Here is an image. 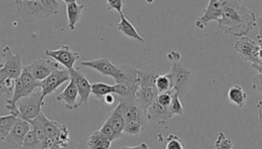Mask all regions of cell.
Masks as SVG:
<instances>
[{
	"label": "cell",
	"instance_id": "12",
	"mask_svg": "<svg viewBox=\"0 0 262 149\" xmlns=\"http://www.w3.org/2000/svg\"><path fill=\"white\" fill-rule=\"evenodd\" d=\"M2 56L4 58V63L2 64L1 67L8 75V77L15 80L20 77L24 67L21 56L19 54H14L9 46H5L3 48Z\"/></svg>",
	"mask_w": 262,
	"mask_h": 149
},
{
	"label": "cell",
	"instance_id": "16",
	"mask_svg": "<svg viewBox=\"0 0 262 149\" xmlns=\"http://www.w3.org/2000/svg\"><path fill=\"white\" fill-rule=\"evenodd\" d=\"M223 4L219 0H209L207 7L203 11L202 16L196 19L195 25L196 28L203 30L212 21L219 22L222 16Z\"/></svg>",
	"mask_w": 262,
	"mask_h": 149
},
{
	"label": "cell",
	"instance_id": "24",
	"mask_svg": "<svg viewBox=\"0 0 262 149\" xmlns=\"http://www.w3.org/2000/svg\"><path fill=\"white\" fill-rule=\"evenodd\" d=\"M112 141L107 138L104 134L98 131L94 132L88 139V145L89 148H110Z\"/></svg>",
	"mask_w": 262,
	"mask_h": 149
},
{
	"label": "cell",
	"instance_id": "23",
	"mask_svg": "<svg viewBox=\"0 0 262 149\" xmlns=\"http://www.w3.org/2000/svg\"><path fill=\"white\" fill-rule=\"evenodd\" d=\"M228 98L231 104L242 108L246 105L247 94L241 85L236 84L233 87L229 88L228 92Z\"/></svg>",
	"mask_w": 262,
	"mask_h": 149
},
{
	"label": "cell",
	"instance_id": "28",
	"mask_svg": "<svg viewBox=\"0 0 262 149\" xmlns=\"http://www.w3.org/2000/svg\"><path fill=\"white\" fill-rule=\"evenodd\" d=\"M14 79L8 77L2 67H0V95L10 94L13 92Z\"/></svg>",
	"mask_w": 262,
	"mask_h": 149
},
{
	"label": "cell",
	"instance_id": "9",
	"mask_svg": "<svg viewBox=\"0 0 262 149\" xmlns=\"http://www.w3.org/2000/svg\"><path fill=\"white\" fill-rule=\"evenodd\" d=\"M118 105L120 107L122 115L125 118V122L133 121L142 123L143 126L146 127L147 124V116L145 114V111L137 103L135 98H123L119 97Z\"/></svg>",
	"mask_w": 262,
	"mask_h": 149
},
{
	"label": "cell",
	"instance_id": "27",
	"mask_svg": "<svg viewBox=\"0 0 262 149\" xmlns=\"http://www.w3.org/2000/svg\"><path fill=\"white\" fill-rule=\"evenodd\" d=\"M109 94H115V86L102 82L93 83L91 85V94L98 100H103L104 96Z\"/></svg>",
	"mask_w": 262,
	"mask_h": 149
},
{
	"label": "cell",
	"instance_id": "30",
	"mask_svg": "<svg viewBox=\"0 0 262 149\" xmlns=\"http://www.w3.org/2000/svg\"><path fill=\"white\" fill-rule=\"evenodd\" d=\"M22 147L27 149H43L42 144L40 143V141L38 140V137L35 135L32 128L27 133L26 137L24 139Z\"/></svg>",
	"mask_w": 262,
	"mask_h": 149
},
{
	"label": "cell",
	"instance_id": "41",
	"mask_svg": "<svg viewBox=\"0 0 262 149\" xmlns=\"http://www.w3.org/2000/svg\"><path fill=\"white\" fill-rule=\"evenodd\" d=\"M122 148H132V149H135V148H141V149H148L149 148V146H148L147 144H145V143H142L141 144H139V145H134V146H123Z\"/></svg>",
	"mask_w": 262,
	"mask_h": 149
},
{
	"label": "cell",
	"instance_id": "33",
	"mask_svg": "<svg viewBox=\"0 0 262 149\" xmlns=\"http://www.w3.org/2000/svg\"><path fill=\"white\" fill-rule=\"evenodd\" d=\"M144 128L145 126H143L140 122L128 121V122H125V126H124L123 132H125L129 135H138V134L142 133Z\"/></svg>",
	"mask_w": 262,
	"mask_h": 149
},
{
	"label": "cell",
	"instance_id": "14",
	"mask_svg": "<svg viewBox=\"0 0 262 149\" xmlns=\"http://www.w3.org/2000/svg\"><path fill=\"white\" fill-rule=\"evenodd\" d=\"M31 124L30 122L23 120V118H17L15 124L11 130L8 136L6 137L4 142L8 144L10 147L12 148H20L22 147L24 139L26 137L27 133L30 131Z\"/></svg>",
	"mask_w": 262,
	"mask_h": 149
},
{
	"label": "cell",
	"instance_id": "21",
	"mask_svg": "<svg viewBox=\"0 0 262 149\" xmlns=\"http://www.w3.org/2000/svg\"><path fill=\"white\" fill-rule=\"evenodd\" d=\"M83 8L84 5H80L77 2L67 4V16L71 30H75L77 23L82 19Z\"/></svg>",
	"mask_w": 262,
	"mask_h": 149
},
{
	"label": "cell",
	"instance_id": "7",
	"mask_svg": "<svg viewBox=\"0 0 262 149\" xmlns=\"http://www.w3.org/2000/svg\"><path fill=\"white\" fill-rule=\"evenodd\" d=\"M81 65L82 67L94 69L103 76L113 77L116 83L121 82L125 77V73L122 67L116 66L108 58H98L95 60L83 61L81 63Z\"/></svg>",
	"mask_w": 262,
	"mask_h": 149
},
{
	"label": "cell",
	"instance_id": "11",
	"mask_svg": "<svg viewBox=\"0 0 262 149\" xmlns=\"http://www.w3.org/2000/svg\"><path fill=\"white\" fill-rule=\"evenodd\" d=\"M44 52L46 55L64 66L67 69L73 68L75 63L81 57L79 51L71 50V47L67 45H62L58 50H46Z\"/></svg>",
	"mask_w": 262,
	"mask_h": 149
},
{
	"label": "cell",
	"instance_id": "1",
	"mask_svg": "<svg viewBox=\"0 0 262 149\" xmlns=\"http://www.w3.org/2000/svg\"><path fill=\"white\" fill-rule=\"evenodd\" d=\"M219 27L226 34L237 38L246 36L257 25V15L243 0H228L223 4Z\"/></svg>",
	"mask_w": 262,
	"mask_h": 149
},
{
	"label": "cell",
	"instance_id": "6",
	"mask_svg": "<svg viewBox=\"0 0 262 149\" xmlns=\"http://www.w3.org/2000/svg\"><path fill=\"white\" fill-rule=\"evenodd\" d=\"M41 81L36 79L30 73L24 69L20 75V77L15 79L14 81V88H13V95L10 99L6 100V104H16L19 100L26 97L29 94H32L37 88H40Z\"/></svg>",
	"mask_w": 262,
	"mask_h": 149
},
{
	"label": "cell",
	"instance_id": "26",
	"mask_svg": "<svg viewBox=\"0 0 262 149\" xmlns=\"http://www.w3.org/2000/svg\"><path fill=\"white\" fill-rule=\"evenodd\" d=\"M17 118L16 116L12 114L8 116H0V140L4 141L8 134L11 132L13 125L15 124Z\"/></svg>",
	"mask_w": 262,
	"mask_h": 149
},
{
	"label": "cell",
	"instance_id": "39",
	"mask_svg": "<svg viewBox=\"0 0 262 149\" xmlns=\"http://www.w3.org/2000/svg\"><path fill=\"white\" fill-rule=\"evenodd\" d=\"M167 57H168V60L171 62V63L180 61L181 53L180 52H178V51H176V50H170L169 53H168Z\"/></svg>",
	"mask_w": 262,
	"mask_h": 149
},
{
	"label": "cell",
	"instance_id": "2",
	"mask_svg": "<svg viewBox=\"0 0 262 149\" xmlns=\"http://www.w3.org/2000/svg\"><path fill=\"white\" fill-rule=\"evenodd\" d=\"M18 16L26 22H34L55 15L59 3L56 0H15Z\"/></svg>",
	"mask_w": 262,
	"mask_h": 149
},
{
	"label": "cell",
	"instance_id": "44",
	"mask_svg": "<svg viewBox=\"0 0 262 149\" xmlns=\"http://www.w3.org/2000/svg\"><path fill=\"white\" fill-rule=\"evenodd\" d=\"M219 1H220L222 4H224L225 2H227L228 0H219Z\"/></svg>",
	"mask_w": 262,
	"mask_h": 149
},
{
	"label": "cell",
	"instance_id": "43",
	"mask_svg": "<svg viewBox=\"0 0 262 149\" xmlns=\"http://www.w3.org/2000/svg\"><path fill=\"white\" fill-rule=\"evenodd\" d=\"M145 1H146L147 3H150V4H151V3H153L154 2V0H145Z\"/></svg>",
	"mask_w": 262,
	"mask_h": 149
},
{
	"label": "cell",
	"instance_id": "29",
	"mask_svg": "<svg viewBox=\"0 0 262 149\" xmlns=\"http://www.w3.org/2000/svg\"><path fill=\"white\" fill-rule=\"evenodd\" d=\"M155 86L157 90L159 91V93H167L172 90V83L170 80L169 74L159 75L156 80H155Z\"/></svg>",
	"mask_w": 262,
	"mask_h": 149
},
{
	"label": "cell",
	"instance_id": "22",
	"mask_svg": "<svg viewBox=\"0 0 262 149\" xmlns=\"http://www.w3.org/2000/svg\"><path fill=\"white\" fill-rule=\"evenodd\" d=\"M117 27L120 30V32L124 34L127 38L136 39L140 42L144 41V39H142V36L138 33L136 28L134 27L133 24L126 19L125 14L123 12L120 13V22H118Z\"/></svg>",
	"mask_w": 262,
	"mask_h": 149
},
{
	"label": "cell",
	"instance_id": "4",
	"mask_svg": "<svg viewBox=\"0 0 262 149\" xmlns=\"http://www.w3.org/2000/svg\"><path fill=\"white\" fill-rule=\"evenodd\" d=\"M38 116L42 122L44 132L47 136V148H63L68 146L71 141L68 126L55 121H51L42 112H40Z\"/></svg>",
	"mask_w": 262,
	"mask_h": 149
},
{
	"label": "cell",
	"instance_id": "3",
	"mask_svg": "<svg viewBox=\"0 0 262 149\" xmlns=\"http://www.w3.org/2000/svg\"><path fill=\"white\" fill-rule=\"evenodd\" d=\"M44 103L45 98L42 96L41 90L38 88L32 94L21 98L16 104H7L6 108L18 118L29 122L39 115Z\"/></svg>",
	"mask_w": 262,
	"mask_h": 149
},
{
	"label": "cell",
	"instance_id": "18",
	"mask_svg": "<svg viewBox=\"0 0 262 149\" xmlns=\"http://www.w3.org/2000/svg\"><path fill=\"white\" fill-rule=\"evenodd\" d=\"M78 98H80L78 88L72 80H70V83L65 90L56 96L57 101L65 102V107L68 110H75L79 107L77 102Z\"/></svg>",
	"mask_w": 262,
	"mask_h": 149
},
{
	"label": "cell",
	"instance_id": "37",
	"mask_svg": "<svg viewBox=\"0 0 262 149\" xmlns=\"http://www.w3.org/2000/svg\"><path fill=\"white\" fill-rule=\"evenodd\" d=\"M173 93L174 92L172 90L169 91V92H167V93H159L156 100L160 105H163V106H169L170 102H171Z\"/></svg>",
	"mask_w": 262,
	"mask_h": 149
},
{
	"label": "cell",
	"instance_id": "34",
	"mask_svg": "<svg viewBox=\"0 0 262 149\" xmlns=\"http://www.w3.org/2000/svg\"><path fill=\"white\" fill-rule=\"evenodd\" d=\"M214 147L231 149L233 147V144H232V141L229 137H227V135L223 132H219L217 133V138L214 142Z\"/></svg>",
	"mask_w": 262,
	"mask_h": 149
},
{
	"label": "cell",
	"instance_id": "36",
	"mask_svg": "<svg viewBox=\"0 0 262 149\" xmlns=\"http://www.w3.org/2000/svg\"><path fill=\"white\" fill-rule=\"evenodd\" d=\"M124 5L125 0H106V6L109 11H115L118 13H122Z\"/></svg>",
	"mask_w": 262,
	"mask_h": 149
},
{
	"label": "cell",
	"instance_id": "13",
	"mask_svg": "<svg viewBox=\"0 0 262 149\" xmlns=\"http://www.w3.org/2000/svg\"><path fill=\"white\" fill-rule=\"evenodd\" d=\"M71 75V80L75 83L80 100L78 102L79 107L82 105H88V100L91 94V83L89 82L88 77L81 71L80 68H71L69 69Z\"/></svg>",
	"mask_w": 262,
	"mask_h": 149
},
{
	"label": "cell",
	"instance_id": "25",
	"mask_svg": "<svg viewBox=\"0 0 262 149\" xmlns=\"http://www.w3.org/2000/svg\"><path fill=\"white\" fill-rule=\"evenodd\" d=\"M106 122H109L110 124L113 126V128L115 129L117 133L123 134V133H124L123 130H124V126H125V118L122 115L119 105H116L115 109L111 111Z\"/></svg>",
	"mask_w": 262,
	"mask_h": 149
},
{
	"label": "cell",
	"instance_id": "31",
	"mask_svg": "<svg viewBox=\"0 0 262 149\" xmlns=\"http://www.w3.org/2000/svg\"><path fill=\"white\" fill-rule=\"evenodd\" d=\"M169 111L170 116H183L184 115V106L181 103L180 97L177 94L173 93L172 94V98H171V102L169 105Z\"/></svg>",
	"mask_w": 262,
	"mask_h": 149
},
{
	"label": "cell",
	"instance_id": "8",
	"mask_svg": "<svg viewBox=\"0 0 262 149\" xmlns=\"http://www.w3.org/2000/svg\"><path fill=\"white\" fill-rule=\"evenodd\" d=\"M170 80L172 83V91L179 97L186 94L190 82L191 73L184 67L180 61L173 62L172 67L169 73Z\"/></svg>",
	"mask_w": 262,
	"mask_h": 149
},
{
	"label": "cell",
	"instance_id": "19",
	"mask_svg": "<svg viewBox=\"0 0 262 149\" xmlns=\"http://www.w3.org/2000/svg\"><path fill=\"white\" fill-rule=\"evenodd\" d=\"M145 114L147 116V120L159 124H164L171 118L169 114V106L160 105L157 102V100H155L153 104L148 107L147 110L145 111Z\"/></svg>",
	"mask_w": 262,
	"mask_h": 149
},
{
	"label": "cell",
	"instance_id": "42",
	"mask_svg": "<svg viewBox=\"0 0 262 149\" xmlns=\"http://www.w3.org/2000/svg\"><path fill=\"white\" fill-rule=\"evenodd\" d=\"M64 2H65L66 4H70V3H72V2H77L78 0H63Z\"/></svg>",
	"mask_w": 262,
	"mask_h": 149
},
{
	"label": "cell",
	"instance_id": "17",
	"mask_svg": "<svg viewBox=\"0 0 262 149\" xmlns=\"http://www.w3.org/2000/svg\"><path fill=\"white\" fill-rule=\"evenodd\" d=\"M159 94L156 86H139L135 94V100L142 109L146 111Z\"/></svg>",
	"mask_w": 262,
	"mask_h": 149
},
{
	"label": "cell",
	"instance_id": "5",
	"mask_svg": "<svg viewBox=\"0 0 262 149\" xmlns=\"http://www.w3.org/2000/svg\"><path fill=\"white\" fill-rule=\"evenodd\" d=\"M234 49L241 58L246 62H250L257 73H261V37L260 32L257 36V40L247 38L246 36L241 37L235 43Z\"/></svg>",
	"mask_w": 262,
	"mask_h": 149
},
{
	"label": "cell",
	"instance_id": "38",
	"mask_svg": "<svg viewBox=\"0 0 262 149\" xmlns=\"http://www.w3.org/2000/svg\"><path fill=\"white\" fill-rule=\"evenodd\" d=\"M253 88L254 91L261 90V73H257V76L253 79Z\"/></svg>",
	"mask_w": 262,
	"mask_h": 149
},
{
	"label": "cell",
	"instance_id": "32",
	"mask_svg": "<svg viewBox=\"0 0 262 149\" xmlns=\"http://www.w3.org/2000/svg\"><path fill=\"white\" fill-rule=\"evenodd\" d=\"M99 132L104 134L112 142L115 141L116 139L122 138L124 136L123 134L117 133L115 129L113 128V126L110 124L109 122H106V121L104 122L102 127L99 129Z\"/></svg>",
	"mask_w": 262,
	"mask_h": 149
},
{
	"label": "cell",
	"instance_id": "20",
	"mask_svg": "<svg viewBox=\"0 0 262 149\" xmlns=\"http://www.w3.org/2000/svg\"><path fill=\"white\" fill-rule=\"evenodd\" d=\"M115 86V94L123 98H135V94L139 87L138 80H126L123 82L116 83Z\"/></svg>",
	"mask_w": 262,
	"mask_h": 149
},
{
	"label": "cell",
	"instance_id": "35",
	"mask_svg": "<svg viewBox=\"0 0 262 149\" xmlns=\"http://www.w3.org/2000/svg\"><path fill=\"white\" fill-rule=\"evenodd\" d=\"M186 145L184 144L183 140L176 134H169L167 138V149H184Z\"/></svg>",
	"mask_w": 262,
	"mask_h": 149
},
{
	"label": "cell",
	"instance_id": "15",
	"mask_svg": "<svg viewBox=\"0 0 262 149\" xmlns=\"http://www.w3.org/2000/svg\"><path fill=\"white\" fill-rule=\"evenodd\" d=\"M59 64L55 60H47V59H38L32 62L28 66L24 67V69L30 73L33 77L39 81H42L44 78L49 76L51 73L58 68Z\"/></svg>",
	"mask_w": 262,
	"mask_h": 149
},
{
	"label": "cell",
	"instance_id": "10",
	"mask_svg": "<svg viewBox=\"0 0 262 149\" xmlns=\"http://www.w3.org/2000/svg\"><path fill=\"white\" fill-rule=\"evenodd\" d=\"M71 80V75L69 72V69H59L55 68L53 72L50 74L48 77L44 78L41 81L40 90L44 98L50 94L55 93L57 88L60 87L67 81Z\"/></svg>",
	"mask_w": 262,
	"mask_h": 149
},
{
	"label": "cell",
	"instance_id": "40",
	"mask_svg": "<svg viewBox=\"0 0 262 149\" xmlns=\"http://www.w3.org/2000/svg\"><path fill=\"white\" fill-rule=\"evenodd\" d=\"M115 94H109L104 96L103 101L107 105H113L115 103Z\"/></svg>",
	"mask_w": 262,
	"mask_h": 149
}]
</instances>
